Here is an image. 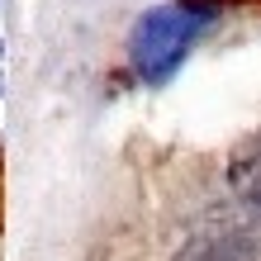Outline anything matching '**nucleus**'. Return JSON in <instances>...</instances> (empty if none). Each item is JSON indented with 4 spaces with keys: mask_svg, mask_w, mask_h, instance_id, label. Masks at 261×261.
Listing matches in <instances>:
<instances>
[{
    "mask_svg": "<svg viewBox=\"0 0 261 261\" xmlns=\"http://www.w3.org/2000/svg\"><path fill=\"white\" fill-rule=\"evenodd\" d=\"M228 0H171L147 10L128 34V67L143 86L171 81L176 67L190 57V48L223 19Z\"/></svg>",
    "mask_w": 261,
    "mask_h": 261,
    "instance_id": "f257e3e1",
    "label": "nucleus"
},
{
    "mask_svg": "<svg viewBox=\"0 0 261 261\" xmlns=\"http://www.w3.org/2000/svg\"><path fill=\"white\" fill-rule=\"evenodd\" d=\"M228 195L261 223V133L233 152V162H228Z\"/></svg>",
    "mask_w": 261,
    "mask_h": 261,
    "instance_id": "f03ea898",
    "label": "nucleus"
},
{
    "mask_svg": "<svg viewBox=\"0 0 261 261\" xmlns=\"http://www.w3.org/2000/svg\"><path fill=\"white\" fill-rule=\"evenodd\" d=\"M0 95H5V81H0Z\"/></svg>",
    "mask_w": 261,
    "mask_h": 261,
    "instance_id": "7ed1b4c3",
    "label": "nucleus"
}]
</instances>
